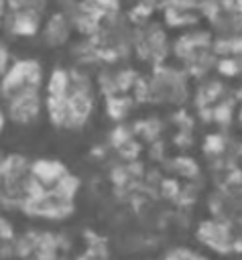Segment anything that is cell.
<instances>
[{
    "label": "cell",
    "instance_id": "cell-1",
    "mask_svg": "<svg viewBox=\"0 0 242 260\" xmlns=\"http://www.w3.org/2000/svg\"><path fill=\"white\" fill-rule=\"evenodd\" d=\"M179 61L183 63V71L187 73H203L216 57V47L211 43V37L201 30H189L183 32L175 45L171 47Z\"/></svg>",
    "mask_w": 242,
    "mask_h": 260
},
{
    "label": "cell",
    "instance_id": "cell-4",
    "mask_svg": "<svg viewBox=\"0 0 242 260\" xmlns=\"http://www.w3.org/2000/svg\"><path fill=\"white\" fill-rule=\"evenodd\" d=\"M73 30H75V26L71 22V16L65 10H57V12L49 14L47 20H43V24L39 28V35L43 37L45 45L61 47V45H65L69 41Z\"/></svg>",
    "mask_w": 242,
    "mask_h": 260
},
{
    "label": "cell",
    "instance_id": "cell-5",
    "mask_svg": "<svg viewBox=\"0 0 242 260\" xmlns=\"http://www.w3.org/2000/svg\"><path fill=\"white\" fill-rule=\"evenodd\" d=\"M8 65H10V55H8V49H6V47L0 43V77L6 73Z\"/></svg>",
    "mask_w": 242,
    "mask_h": 260
},
{
    "label": "cell",
    "instance_id": "cell-6",
    "mask_svg": "<svg viewBox=\"0 0 242 260\" xmlns=\"http://www.w3.org/2000/svg\"><path fill=\"white\" fill-rule=\"evenodd\" d=\"M4 16H6V0H0V28L4 26Z\"/></svg>",
    "mask_w": 242,
    "mask_h": 260
},
{
    "label": "cell",
    "instance_id": "cell-2",
    "mask_svg": "<svg viewBox=\"0 0 242 260\" xmlns=\"http://www.w3.org/2000/svg\"><path fill=\"white\" fill-rule=\"evenodd\" d=\"M144 91L155 102H163V104L183 102L187 98V73L183 69L159 63Z\"/></svg>",
    "mask_w": 242,
    "mask_h": 260
},
{
    "label": "cell",
    "instance_id": "cell-3",
    "mask_svg": "<svg viewBox=\"0 0 242 260\" xmlns=\"http://www.w3.org/2000/svg\"><path fill=\"white\" fill-rule=\"evenodd\" d=\"M132 51L153 65H159L165 55L171 51V43L167 39L165 28L159 22L144 20L134 22V37H132Z\"/></svg>",
    "mask_w": 242,
    "mask_h": 260
}]
</instances>
